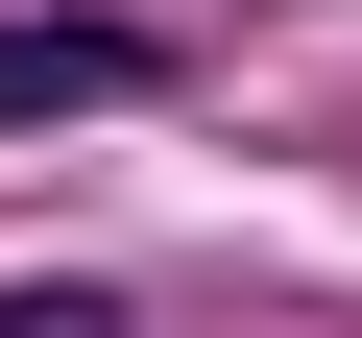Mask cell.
<instances>
[{
  "instance_id": "1",
  "label": "cell",
  "mask_w": 362,
  "mask_h": 338,
  "mask_svg": "<svg viewBox=\"0 0 362 338\" xmlns=\"http://www.w3.org/2000/svg\"><path fill=\"white\" fill-rule=\"evenodd\" d=\"M194 49L169 25H121V0H49V25H0V121H121V97H169Z\"/></svg>"
},
{
  "instance_id": "2",
  "label": "cell",
  "mask_w": 362,
  "mask_h": 338,
  "mask_svg": "<svg viewBox=\"0 0 362 338\" xmlns=\"http://www.w3.org/2000/svg\"><path fill=\"white\" fill-rule=\"evenodd\" d=\"M0 338H121V290H0Z\"/></svg>"
}]
</instances>
